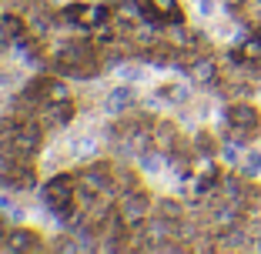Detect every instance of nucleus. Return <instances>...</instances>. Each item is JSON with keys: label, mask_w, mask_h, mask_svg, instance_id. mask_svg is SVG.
Listing matches in <instances>:
<instances>
[{"label": "nucleus", "mask_w": 261, "mask_h": 254, "mask_svg": "<svg viewBox=\"0 0 261 254\" xmlns=\"http://www.w3.org/2000/svg\"><path fill=\"white\" fill-rule=\"evenodd\" d=\"M104 100H108V110H111V114H114V117L127 114V110L134 107V104H138V97H134V91H130L127 84L114 87V91H111V94H108V97H104Z\"/></svg>", "instance_id": "obj_7"}, {"label": "nucleus", "mask_w": 261, "mask_h": 254, "mask_svg": "<svg viewBox=\"0 0 261 254\" xmlns=\"http://www.w3.org/2000/svg\"><path fill=\"white\" fill-rule=\"evenodd\" d=\"M185 74L194 80V84H204L207 87V84H215V80H218V64L211 61V57L201 54V57H194V61L185 67Z\"/></svg>", "instance_id": "obj_6"}, {"label": "nucleus", "mask_w": 261, "mask_h": 254, "mask_svg": "<svg viewBox=\"0 0 261 254\" xmlns=\"http://www.w3.org/2000/svg\"><path fill=\"white\" fill-rule=\"evenodd\" d=\"M198 10H201V14H215V0H201V4H198Z\"/></svg>", "instance_id": "obj_12"}, {"label": "nucleus", "mask_w": 261, "mask_h": 254, "mask_svg": "<svg viewBox=\"0 0 261 254\" xmlns=\"http://www.w3.org/2000/svg\"><path fill=\"white\" fill-rule=\"evenodd\" d=\"M117 214H121V221L127 224L130 231H138L141 224L147 221V217L154 214V197L144 191V187H134V191H124L121 197H117Z\"/></svg>", "instance_id": "obj_2"}, {"label": "nucleus", "mask_w": 261, "mask_h": 254, "mask_svg": "<svg viewBox=\"0 0 261 254\" xmlns=\"http://www.w3.org/2000/svg\"><path fill=\"white\" fill-rule=\"evenodd\" d=\"M154 214H161V217H168V221H185V208L177 204V201H171V197H161V201H154Z\"/></svg>", "instance_id": "obj_8"}, {"label": "nucleus", "mask_w": 261, "mask_h": 254, "mask_svg": "<svg viewBox=\"0 0 261 254\" xmlns=\"http://www.w3.org/2000/svg\"><path fill=\"white\" fill-rule=\"evenodd\" d=\"M121 77H124V84H134V80L144 77V70L134 67V64H121Z\"/></svg>", "instance_id": "obj_10"}, {"label": "nucleus", "mask_w": 261, "mask_h": 254, "mask_svg": "<svg viewBox=\"0 0 261 254\" xmlns=\"http://www.w3.org/2000/svg\"><path fill=\"white\" fill-rule=\"evenodd\" d=\"M141 14H144L147 23H154V27H171V23H185V10H181V4L177 0H138Z\"/></svg>", "instance_id": "obj_3"}, {"label": "nucleus", "mask_w": 261, "mask_h": 254, "mask_svg": "<svg viewBox=\"0 0 261 254\" xmlns=\"http://www.w3.org/2000/svg\"><path fill=\"white\" fill-rule=\"evenodd\" d=\"M224 121H228V131H231L228 137L238 140L241 147L261 131V110L254 104H248V100H231L224 107Z\"/></svg>", "instance_id": "obj_1"}, {"label": "nucleus", "mask_w": 261, "mask_h": 254, "mask_svg": "<svg viewBox=\"0 0 261 254\" xmlns=\"http://www.w3.org/2000/svg\"><path fill=\"white\" fill-rule=\"evenodd\" d=\"M241 174L245 177H258L261 174V154L258 151H251V154L241 157Z\"/></svg>", "instance_id": "obj_9"}, {"label": "nucleus", "mask_w": 261, "mask_h": 254, "mask_svg": "<svg viewBox=\"0 0 261 254\" xmlns=\"http://www.w3.org/2000/svg\"><path fill=\"white\" fill-rule=\"evenodd\" d=\"M245 4H248V0H224V7H228L231 10V14H245Z\"/></svg>", "instance_id": "obj_11"}, {"label": "nucleus", "mask_w": 261, "mask_h": 254, "mask_svg": "<svg viewBox=\"0 0 261 254\" xmlns=\"http://www.w3.org/2000/svg\"><path fill=\"white\" fill-rule=\"evenodd\" d=\"M0 251H10V254H34V251H47V241H44V234H40V231L17 224V228H10V231H7V238H4Z\"/></svg>", "instance_id": "obj_4"}, {"label": "nucleus", "mask_w": 261, "mask_h": 254, "mask_svg": "<svg viewBox=\"0 0 261 254\" xmlns=\"http://www.w3.org/2000/svg\"><path fill=\"white\" fill-rule=\"evenodd\" d=\"M151 140H154V147H158V151L171 154V151L181 144L177 124H174V121H154V127H151Z\"/></svg>", "instance_id": "obj_5"}]
</instances>
